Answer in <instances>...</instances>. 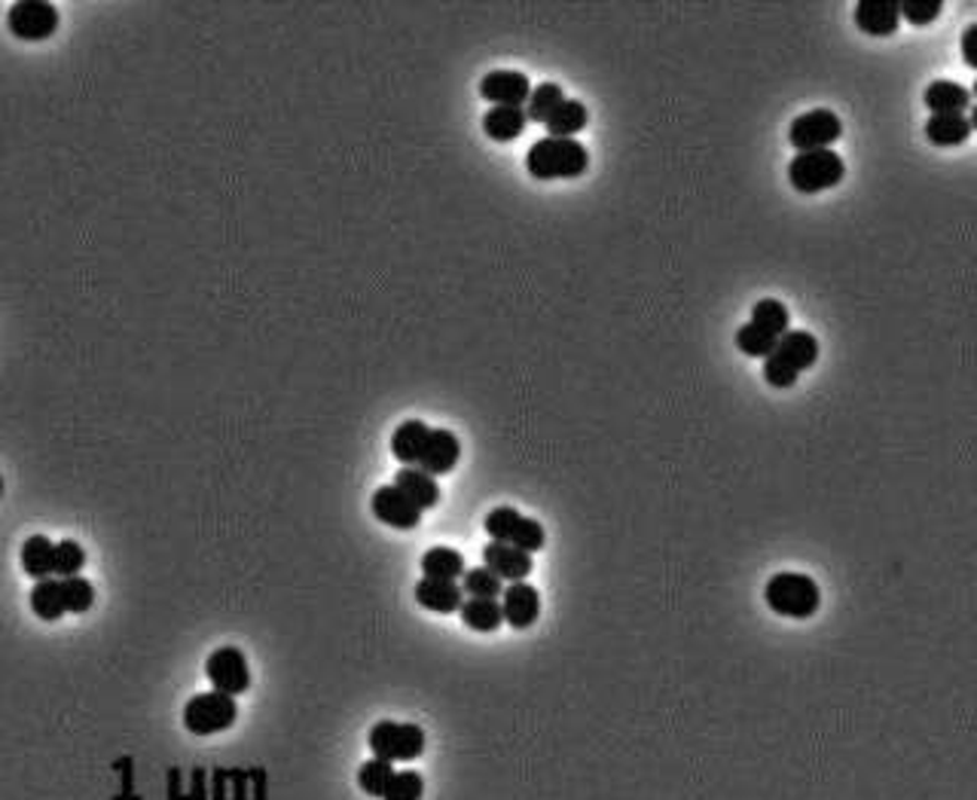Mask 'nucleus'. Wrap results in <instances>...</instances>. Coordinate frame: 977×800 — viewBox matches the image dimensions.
<instances>
[{"instance_id": "f257e3e1", "label": "nucleus", "mask_w": 977, "mask_h": 800, "mask_svg": "<svg viewBox=\"0 0 977 800\" xmlns=\"http://www.w3.org/2000/svg\"><path fill=\"white\" fill-rule=\"evenodd\" d=\"M590 168V150L578 138H538L526 153V172L534 180H572Z\"/></svg>"}, {"instance_id": "f03ea898", "label": "nucleus", "mask_w": 977, "mask_h": 800, "mask_svg": "<svg viewBox=\"0 0 977 800\" xmlns=\"http://www.w3.org/2000/svg\"><path fill=\"white\" fill-rule=\"evenodd\" d=\"M764 602L770 611L791 617V621H810L822 605V590L810 575L803 572H779L764 587Z\"/></svg>"}, {"instance_id": "7ed1b4c3", "label": "nucleus", "mask_w": 977, "mask_h": 800, "mask_svg": "<svg viewBox=\"0 0 977 800\" xmlns=\"http://www.w3.org/2000/svg\"><path fill=\"white\" fill-rule=\"evenodd\" d=\"M846 175V163L840 153L834 150H807V153H798L791 163H788V184L798 190V193H825L831 187H837Z\"/></svg>"}, {"instance_id": "20e7f679", "label": "nucleus", "mask_w": 977, "mask_h": 800, "mask_svg": "<svg viewBox=\"0 0 977 800\" xmlns=\"http://www.w3.org/2000/svg\"><path fill=\"white\" fill-rule=\"evenodd\" d=\"M483 529H486L492 541L510 544V548L526 550V553H538V550H544V544H548L544 526L538 519L522 517L517 507H507V504L489 510L486 519H483Z\"/></svg>"}, {"instance_id": "39448f33", "label": "nucleus", "mask_w": 977, "mask_h": 800, "mask_svg": "<svg viewBox=\"0 0 977 800\" xmlns=\"http://www.w3.org/2000/svg\"><path fill=\"white\" fill-rule=\"evenodd\" d=\"M370 752L379 761L398 764V761H415L425 752V730L419 725H403V721H376L370 727Z\"/></svg>"}, {"instance_id": "423d86ee", "label": "nucleus", "mask_w": 977, "mask_h": 800, "mask_svg": "<svg viewBox=\"0 0 977 800\" xmlns=\"http://www.w3.org/2000/svg\"><path fill=\"white\" fill-rule=\"evenodd\" d=\"M238 706L236 697L221 694V691H208V694H196L187 706H184V727L196 733V737H214L221 730H229L236 725Z\"/></svg>"}, {"instance_id": "0eeeda50", "label": "nucleus", "mask_w": 977, "mask_h": 800, "mask_svg": "<svg viewBox=\"0 0 977 800\" xmlns=\"http://www.w3.org/2000/svg\"><path fill=\"white\" fill-rule=\"evenodd\" d=\"M844 134V122L840 117L828 110V107H815L800 117L791 119L788 126V144L807 153V150H831V144Z\"/></svg>"}, {"instance_id": "6e6552de", "label": "nucleus", "mask_w": 977, "mask_h": 800, "mask_svg": "<svg viewBox=\"0 0 977 800\" xmlns=\"http://www.w3.org/2000/svg\"><path fill=\"white\" fill-rule=\"evenodd\" d=\"M7 28L19 40H49L59 31V7L49 0H15L7 13Z\"/></svg>"}, {"instance_id": "1a4fd4ad", "label": "nucleus", "mask_w": 977, "mask_h": 800, "mask_svg": "<svg viewBox=\"0 0 977 800\" xmlns=\"http://www.w3.org/2000/svg\"><path fill=\"white\" fill-rule=\"evenodd\" d=\"M205 675L208 682L214 684V691L229 694V697H238V694H245L251 687L248 657L236 645H223V648L211 654L205 660Z\"/></svg>"}, {"instance_id": "9d476101", "label": "nucleus", "mask_w": 977, "mask_h": 800, "mask_svg": "<svg viewBox=\"0 0 977 800\" xmlns=\"http://www.w3.org/2000/svg\"><path fill=\"white\" fill-rule=\"evenodd\" d=\"M532 95V83L522 71H489L480 80V98L492 107H522Z\"/></svg>"}, {"instance_id": "9b49d317", "label": "nucleus", "mask_w": 977, "mask_h": 800, "mask_svg": "<svg viewBox=\"0 0 977 800\" xmlns=\"http://www.w3.org/2000/svg\"><path fill=\"white\" fill-rule=\"evenodd\" d=\"M373 517L379 519V522H386L391 529H403V532H410L415 529L419 522H422V510L415 507L398 486H379V490L373 492Z\"/></svg>"}, {"instance_id": "f8f14e48", "label": "nucleus", "mask_w": 977, "mask_h": 800, "mask_svg": "<svg viewBox=\"0 0 977 800\" xmlns=\"http://www.w3.org/2000/svg\"><path fill=\"white\" fill-rule=\"evenodd\" d=\"M459 459H461L459 437L446 428H431L428 440H425V449H422V456H419V464H415V468H422V471L431 477H444L456 471Z\"/></svg>"}, {"instance_id": "ddd939ff", "label": "nucleus", "mask_w": 977, "mask_h": 800, "mask_svg": "<svg viewBox=\"0 0 977 800\" xmlns=\"http://www.w3.org/2000/svg\"><path fill=\"white\" fill-rule=\"evenodd\" d=\"M502 617L514 630H529L541 617V593L532 584H507L502 593Z\"/></svg>"}, {"instance_id": "4468645a", "label": "nucleus", "mask_w": 977, "mask_h": 800, "mask_svg": "<svg viewBox=\"0 0 977 800\" xmlns=\"http://www.w3.org/2000/svg\"><path fill=\"white\" fill-rule=\"evenodd\" d=\"M483 565H486L495 578L517 584V580H526L532 575L534 560L532 553H526V550L510 548V544H498V541H489L486 548H483Z\"/></svg>"}, {"instance_id": "2eb2a0df", "label": "nucleus", "mask_w": 977, "mask_h": 800, "mask_svg": "<svg viewBox=\"0 0 977 800\" xmlns=\"http://www.w3.org/2000/svg\"><path fill=\"white\" fill-rule=\"evenodd\" d=\"M852 19L859 31L868 37H892L902 28V15H898V0H859Z\"/></svg>"}, {"instance_id": "dca6fc26", "label": "nucleus", "mask_w": 977, "mask_h": 800, "mask_svg": "<svg viewBox=\"0 0 977 800\" xmlns=\"http://www.w3.org/2000/svg\"><path fill=\"white\" fill-rule=\"evenodd\" d=\"M773 355L785 361L791 370H810L815 361H819V340H815L810 330H788L776 342V352Z\"/></svg>"}, {"instance_id": "f3484780", "label": "nucleus", "mask_w": 977, "mask_h": 800, "mask_svg": "<svg viewBox=\"0 0 977 800\" xmlns=\"http://www.w3.org/2000/svg\"><path fill=\"white\" fill-rule=\"evenodd\" d=\"M415 602L434 611V614H456L461 602H464V593H461L456 580L422 578L415 584Z\"/></svg>"}, {"instance_id": "a211bd4d", "label": "nucleus", "mask_w": 977, "mask_h": 800, "mask_svg": "<svg viewBox=\"0 0 977 800\" xmlns=\"http://www.w3.org/2000/svg\"><path fill=\"white\" fill-rule=\"evenodd\" d=\"M391 486H398L410 502L419 507V510H431V507H437L440 504V486H437V477L425 474L422 468H400L398 477H395V483Z\"/></svg>"}, {"instance_id": "6ab92c4d", "label": "nucleus", "mask_w": 977, "mask_h": 800, "mask_svg": "<svg viewBox=\"0 0 977 800\" xmlns=\"http://www.w3.org/2000/svg\"><path fill=\"white\" fill-rule=\"evenodd\" d=\"M926 107L932 110V117H944V114H965L972 107V92L953 83V80H934L932 86L922 95Z\"/></svg>"}, {"instance_id": "aec40b11", "label": "nucleus", "mask_w": 977, "mask_h": 800, "mask_svg": "<svg viewBox=\"0 0 977 800\" xmlns=\"http://www.w3.org/2000/svg\"><path fill=\"white\" fill-rule=\"evenodd\" d=\"M428 431L431 428L422 419H407L391 434V452H395V459L403 461V468H415L419 464V456H422L425 440H428Z\"/></svg>"}, {"instance_id": "412c9836", "label": "nucleus", "mask_w": 977, "mask_h": 800, "mask_svg": "<svg viewBox=\"0 0 977 800\" xmlns=\"http://www.w3.org/2000/svg\"><path fill=\"white\" fill-rule=\"evenodd\" d=\"M972 119L965 114H944V117H929L926 122V138L934 148H960L972 138Z\"/></svg>"}, {"instance_id": "4be33fe9", "label": "nucleus", "mask_w": 977, "mask_h": 800, "mask_svg": "<svg viewBox=\"0 0 977 800\" xmlns=\"http://www.w3.org/2000/svg\"><path fill=\"white\" fill-rule=\"evenodd\" d=\"M587 122H590L587 104L578 102V98H565V102L550 114V119L544 126H548V138H575V134L587 129Z\"/></svg>"}, {"instance_id": "5701e85b", "label": "nucleus", "mask_w": 977, "mask_h": 800, "mask_svg": "<svg viewBox=\"0 0 977 800\" xmlns=\"http://www.w3.org/2000/svg\"><path fill=\"white\" fill-rule=\"evenodd\" d=\"M52 565H56V544L46 534H31L22 544V572L34 580L52 578Z\"/></svg>"}, {"instance_id": "b1692460", "label": "nucleus", "mask_w": 977, "mask_h": 800, "mask_svg": "<svg viewBox=\"0 0 977 800\" xmlns=\"http://www.w3.org/2000/svg\"><path fill=\"white\" fill-rule=\"evenodd\" d=\"M529 119L522 107H492L483 117V132L492 141H517L519 134L526 132Z\"/></svg>"}, {"instance_id": "393cba45", "label": "nucleus", "mask_w": 977, "mask_h": 800, "mask_svg": "<svg viewBox=\"0 0 977 800\" xmlns=\"http://www.w3.org/2000/svg\"><path fill=\"white\" fill-rule=\"evenodd\" d=\"M422 575L431 580H459L464 575V556L456 548H431L422 556Z\"/></svg>"}, {"instance_id": "a878e982", "label": "nucleus", "mask_w": 977, "mask_h": 800, "mask_svg": "<svg viewBox=\"0 0 977 800\" xmlns=\"http://www.w3.org/2000/svg\"><path fill=\"white\" fill-rule=\"evenodd\" d=\"M459 614L464 626H471L476 633H495L504 623L502 602L498 599H464Z\"/></svg>"}, {"instance_id": "bb28decb", "label": "nucleus", "mask_w": 977, "mask_h": 800, "mask_svg": "<svg viewBox=\"0 0 977 800\" xmlns=\"http://www.w3.org/2000/svg\"><path fill=\"white\" fill-rule=\"evenodd\" d=\"M31 611L46 623L59 621L61 614H64V599H61L59 578H44L34 584V590H31Z\"/></svg>"}, {"instance_id": "cd10ccee", "label": "nucleus", "mask_w": 977, "mask_h": 800, "mask_svg": "<svg viewBox=\"0 0 977 800\" xmlns=\"http://www.w3.org/2000/svg\"><path fill=\"white\" fill-rule=\"evenodd\" d=\"M752 325L761 327L764 333H770V337H776V340H779L782 333H788V330H791V327H788L791 325L788 306L773 297L757 299L755 306H752Z\"/></svg>"}, {"instance_id": "c85d7f7f", "label": "nucleus", "mask_w": 977, "mask_h": 800, "mask_svg": "<svg viewBox=\"0 0 977 800\" xmlns=\"http://www.w3.org/2000/svg\"><path fill=\"white\" fill-rule=\"evenodd\" d=\"M563 102L565 92L560 83H541V86H534L522 110H526V119H529V122H548L550 114H553Z\"/></svg>"}, {"instance_id": "c756f323", "label": "nucleus", "mask_w": 977, "mask_h": 800, "mask_svg": "<svg viewBox=\"0 0 977 800\" xmlns=\"http://www.w3.org/2000/svg\"><path fill=\"white\" fill-rule=\"evenodd\" d=\"M395 776V764L388 761H379V757H370L357 767V788L370 798H382L386 795L388 783Z\"/></svg>"}, {"instance_id": "7c9ffc66", "label": "nucleus", "mask_w": 977, "mask_h": 800, "mask_svg": "<svg viewBox=\"0 0 977 800\" xmlns=\"http://www.w3.org/2000/svg\"><path fill=\"white\" fill-rule=\"evenodd\" d=\"M459 587L461 593H468V599H498V596L504 593L502 578H495L486 565H480V568H464Z\"/></svg>"}, {"instance_id": "2f4dec72", "label": "nucleus", "mask_w": 977, "mask_h": 800, "mask_svg": "<svg viewBox=\"0 0 977 800\" xmlns=\"http://www.w3.org/2000/svg\"><path fill=\"white\" fill-rule=\"evenodd\" d=\"M776 342H779L776 337L764 333V330L752 325V321L737 330V349L749 357H770L773 352H776Z\"/></svg>"}, {"instance_id": "473e14b6", "label": "nucleus", "mask_w": 977, "mask_h": 800, "mask_svg": "<svg viewBox=\"0 0 977 800\" xmlns=\"http://www.w3.org/2000/svg\"><path fill=\"white\" fill-rule=\"evenodd\" d=\"M83 565H86V550L80 548L76 541H59L56 544V565H52V575L59 580L64 578H76L80 572H83Z\"/></svg>"}, {"instance_id": "72a5a7b5", "label": "nucleus", "mask_w": 977, "mask_h": 800, "mask_svg": "<svg viewBox=\"0 0 977 800\" xmlns=\"http://www.w3.org/2000/svg\"><path fill=\"white\" fill-rule=\"evenodd\" d=\"M61 599H64V611L83 614L95 602V587L86 578H80V575L76 578H64L61 580Z\"/></svg>"}, {"instance_id": "f704fd0d", "label": "nucleus", "mask_w": 977, "mask_h": 800, "mask_svg": "<svg viewBox=\"0 0 977 800\" xmlns=\"http://www.w3.org/2000/svg\"><path fill=\"white\" fill-rule=\"evenodd\" d=\"M425 795V779L413 770H400L391 776L382 800H422Z\"/></svg>"}, {"instance_id": "c9c22d12", "label": "nucleus", "mask_w": 977, "mask_h": 800, "mask_svg": "<svg viewBox=\"0 0 977 800\" xmlns=\"http://www.w3.org/2000/svg\"><path fill=\"white\" fill-rule=\"evenodd\" d=\"M941 10H944L941 0H898V15L907 19L910 25H917V28L932 25L934 19L941 15Z\"/></svg>"}, {"instance_id": "e433bc0d", "label": "nucleus", "mask_w": 977, "mask_h": 800, "mask_svg": "<svg viewBox=\"0 0 977 800\" xmlns=\"http://www.w3.org/2000/svg\"><path fill=\"white\" fill-rule=\"evenodd\" d=\"M764 379H767L773 388H794L798 386L800 373L791 370V367H788L785 361H779L776 355H770L764 357Z\"/></svg>"}, {"instance_id": "4c0bfd02", "label": "nucleus", "mask_w": 977, "mask_h": 800, "mask_svg": "<svg viewBox=\"0 0 977 800\" xmlns=\"http://www.w3.org/2000/svg\"><path fill=\"white\" fill-rule=\"evenodd\" d=\"M975 40H977V25H975V22H972V25H968V28H965V34H963V59H965V64H968V68H977V46H975Z\"/></svg>"}, {"instance_id": "58836bf2", "label": "nucleus", "mask_w": 977, "mask_h": 800, "mask_svg": "<svg viewBox=\"0 0 977 800\" xmlns=\"http://www.w3.org/2000/svg\"><path fill=\"white\" fill-rule=\"evenodd\" d=\"M0 495H3V477H0Z\"/></svg>"}]
</instances>
